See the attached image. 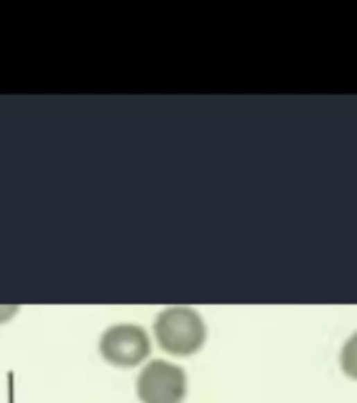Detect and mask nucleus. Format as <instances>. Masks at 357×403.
<instances>
[{"label":"nucleus","mask_w":357,"mask_h":403,"mask_svg":"<svg viewBox=\"0 0 357 403\" xmlns=\"http://www.w3.org/2000/svg\"><path fill=\"white\" fill-rule=\"evenodd\" d=\"M154 334L158 345L175 355L187 357L202 349L206 343V326L202 317L189 307H171L164 309L154 324Z\"/></svg>","instance_id":"f257e3e1"},{"label":"nucleus","mask_w":357,"mask_h":403,"mask_svg":"<svg viewBox=\"0 0 357 403\" xmlns=\"http://www.w3.org/2000/svg\"><path fill=\"white\" fill-rule=\"evenodd\" d=\"M137 395L141 403H181L187 395V376L179 366L156 359L141 370Z\"/></svg>","instance_id":"f03ea898"},{"label":"nucleus","mask_w":357,"mask_h":403,"mask_svg":"<svg viewBox=\"0 0 357 403\" xmlns=\"http://www.w3.org/2000/svg\"><path fill=\"white\" fill-rule=\"evenodd\" d=\"M99 353L116 368H134L148 359L150 338L146 330L132 324L112 326L99 341Z\"/></svg>","instance_id":"7ed1b4c3"},{"label":"nucleus","mask_w":357,"mask_h":403,"mask_svg":"<svg viewBox=\"0 0 357 403\" xmlns=\"http://www.w3.org/2000/svg\"><path fill=\"white\" fill-rule=\"evenodd\" d=\"M340 368L347 376L357 380V332L349 336L340 351Z\"/></svg>","instance_id":"20e7f679"}]
</instances>
